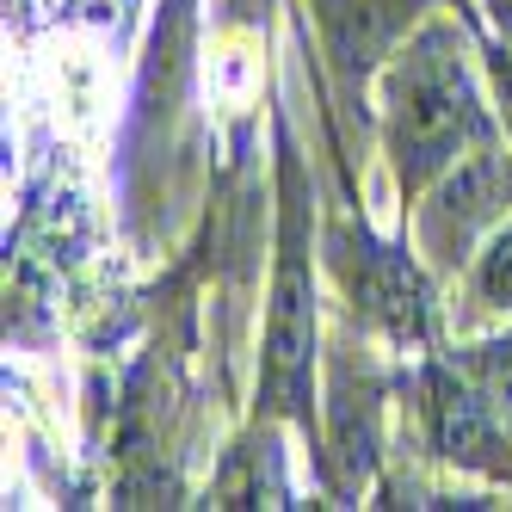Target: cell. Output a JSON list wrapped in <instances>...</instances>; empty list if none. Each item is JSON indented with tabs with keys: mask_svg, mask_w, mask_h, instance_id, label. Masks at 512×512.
<instances>
[{
	"mask_svg": "<svg viewBox=\"0 0 512 512\" xmlns=\"http://www.w3.org/2000/svg\"><path fill=\"white\" fill-rule=\"evenodd\" d=\"M383 149L395 167V186L408 204H420V192L438 173H451L469 149L500 142L482 87H475V68L463 56L457 25L426 19L408 44H401L383 68Z\"/></svg>",
	"mask_w": 512,
	"mask_h": 512,
	"instance_id": "cell-1",
	"label": "cell"
},
{
	"mask_svg": "<svg viewBox=\"0 0 512 512\" xmlns=\"http://www.w3.org/2000/svg\"><path fill=\"white\" fill-rule=\"evenodd\" d=\"M315 192L297 142L278 130V253L266 284V340H260V420H290L315 432L321 420V278H315Z\"/></svg>",
	"mask_w": 512,
	"mask_h": 512,
	"instance_id": "cell-2",
	"label": "cell"
},
{
	"mask_svg": "<svg viewBox=\"0 0 512 512\" xmlns=\"http://www.w3.org/2000/svg\"><path fill=\"white\" fill-rule=\"evenodd\" d=\"M321 260L346 290L358 321L383 327L395 346H426L432 340V278L420 266V247L408 241H377L364 216H340L321 235Z\"/></svg>",
	"mask_w": 512,
	"mask_h": 512,
	"instance_id": "cell-3",
	"label": "cell"
},
{
	"mask_svg": "<svg viewBox=\"0 0 512 512\" xmlns=\"http://www.w3.org/2000/svg\"><path fill=\"white\" fill-rule=\"evenodd\" d=\"M420 223H414V247L432 260V272H457L475 260V235H488L506 223L512 204V155L500 142H482L469 149L451 173H438L420 192Z\"/></svg>",
	"mask_w": 512,
	"mask_h": 512,
	"instance_id": "cell-4",
	"label": "cell"
},
{
	"mask_svg": "<svg viewBox=\"0 0 512 512\" xmlns=\"http://www.w3.org/2000/svg\"><path fill=\"white\" fill-rule=\"evenodd\" d=\"M420 414H426L432 451L445 463L494 475V482L512 488V438L500 432V408L488 401V389L463 364H426L420 371Z\"/></svg>",
	"mask_w": 512,
	"mask_h": 512,
	"instance_id": "cell-5",
	"label": "cell"
},
{
	"mask_svg": "<svg viewBox=\"0 0 512 512\" xmlns=\"http://www.w3.org/2000/svg\"><path fill=\"white\" fill-rule=\"evenodd\" d=\"M309 7L321 25V56H327L340 105L364 112V87L408 44V25L426 13V0H309Z\"/></svg>",
	"mask_w": 512,
	"mask_h": 512,
	"instance_id": "cell-6",
	"label": "cell"
},
{
	"mask_svg": "<svg viewBox=\"0 0 512 512\" xmlns=\"http://www.w3.org/2000/svg\"><path fill=\"white\" fill-rule=\"evenodd\" d=\"M469 297L494 309V315H512V216L500 229H488V241L475 247L469 260Z\"/></svg>",
	"mask_w": 512,
	"mask_h": 512,
	"instance_id": "cell-7",
	"label": "cell"
}]
</instances>
